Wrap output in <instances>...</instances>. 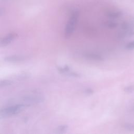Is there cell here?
<instances>
[{
    "label": "cell",
    "instance_id": "cell-8",
    "mask_svg": "<svg viewBox=\"0 0 134 134\" xmlns=\"http://www.w3.org/2000/svg\"><path fill=\"white\" fill-rule=\"evenodd\" d=\"M129 26L127 31V37H131L134 36V18L128 20Z\"/></svg>",
    "mask_w": 134,
    "mask_h": 134
},
{
    "label": "cell",
    "instance_id": "cell-10",
    "mask_svg": "<svg viewBox=\"0 0 134 134\" xmlns=\"http://www.w3.org/2000/svg\"><path fill=\"white\" fill-rule=\"evenodd\" d=\"M30 75L29 73L27 72H23L17 74L16 75L14 76V79L15 80H23L28 79L30 77Z\"/></svg>",
    "mask_w": 134,
    "mask_h": 134
},
{
    "label": "cell",
    "instance_id": "cell-1",
    "mask_svg": "<svg viewBox=\"0 0 134 134\" xmlns=\"http://www.w3.org/2000/svg\"><path fill=\"white\" fill-rule=\"evenodd\" d=\"M79 17V13L77 10L74 11L71 14L64 29V37L65 38H70L72 35L77 23Z\"/></svg>",
    "mask_w": 134,
    "mask_h": 134
},
{
    "label": "cell",
    "instance_id": "cell-17",
    "mask_svg": "<svg viewBox=\"0 0 134 134\" xmlns=\"http://www.w3.org/2000/svg\"><path fill=\"white\" fill-rule=\"evenodd\" d=\"M126 48L127 50H133L134 49V40H132L128 43L126 46Z\"/></svg>",
    "mask_w": 134,
    "mask_h": 134
},
{
    "label": "cell",
    "instance_id": "cell-6",
    "mask_svg": "<svg viewBox=\"0 0 134 134\" xmlns=\"http://www.w3.org/2000/svg\"><path fill=\"white\" fill-rule=\"evenodd\" d=\"M26 59V57L23 55H13L6 57L4 58V60L6 62H20L24 61Z\"/></svg>",
    "mask_w": 134,
    "mask_h": 134
},
{
    "label": "cell",
    "instance_id": "cell-13",
    "mask_svg": "<svg viewBox=\"0 0 134 134\" xmlns=\"http://www.w3.org/2000/svg\"><path fill=\"white\" fill-rule=\"evenodd\" d=\"M13 81L11 80H0V88L7 87L12 85Z\"/></svg>",
    "mask_w": 134,
    "mask_h": 134
},
{
    "label": "cell",
    "instance_id": "cell-2",
    "mask_svg": "<svg viewBox=\"0 0 134 134\" xmlns=\"http://www.w3.org/2000/svg\"><path fill=\"white\" fill-rule=\"evenodd\" d=\"M25 104H17L0 110V118H6L16 115L25 108Z\"/></svg>",
    "mask_w": 134,
    "mask_h": 134
},
{
    "label": "cell",
    "instance_id": "cell-14",
    "mask_svg": "<svg viewBox=\"0 0 134 134\" xmlns=\"http://www.w3.org/2000/svg\"><path fill=\"white\" fill-rule=\"evenodd\" d=\"M123 127L127 130L132 131H134V124L132 123H125L123 125Z\"/></svg>",
    "mask_w": 134,
    "mask_h": 134
},
{
    "label": "cell",
    "instance_id": "cell-16",
    "mask_svg": "<svg viewBox=\"0 0 134 134\" xmlns=\"http://www.w3.org/2000/svg\"><path fill=\"white\" fill-rule=\"evenodd\" d=\"M66 75L68 76H71V77H76V78L80 77L81 76V75L79 73H77V72H74V71H72L71 70L70 71H69L66 74Z\"/></svg>",
    "mask_w": 134,
    "mask_h": 134
},
{
    "label": "cell",
    "instance_id": "cell-5",
    "mask_svg": "<svg viewBox=\"0 0 134 134\" xmlns=\"http://www.w3.org/2000/svg\"><path fill=\"white\" fill-rule=\"evenodd\" d=\"M83 55L85 58L94 61H102L104 60V58L102 56L96 53H94L92 52H86L84 53Z\"/></svg>",
    "mask_w": 134,
    "mask_h": 134
},
{
    "label": "cell",
    "instance_id": "cell-7",
    "mask_svg": "<svg viewBox=\"0 0 134 134\" xmlns=\"http://www.w3.org/2000/svg\"><path fill=\"white\" fill-rule=\"evenodd\" d=\"M122 15V13L121 11L119 10H113L107 12L106 14V15L111 19H116L119 17H120Z\"/></svg>",
    "mask_w": 134,
    "mask_h": 134
},
{
    "label": "cell",
    "instance_id": "cell-4",
    "mask_svg": "<svg viewBox=\"0 0 134 134\" xmlns=\"http://www.w3.org/2000/svg\"><path fill=\"white\" fill-rule=\"evenodd\" d=\"M17 37L16 33H10L0 39V47H5L10 43Z\"/></svg>",
    "mask_w": 134,
    "mask_h": 134
},
{
    "label": "cell",
    "instance_id": "cell-12",
    "mask_svg": "<svg viewBox=\"0 0 134 134\" xmlns=\"http://www.w3.org/2000/svg\"><path fill=\"white\" fill-rule=\"evenodd\" d=\"M104 25L105 27H106L108 28L113 29V28L117 27L118 24L116 22L113 21V20H108V21H105L104 23Z\"/></svg>",
    "mask_w": 134,
    "mask_h": 134
},
{
    "label": "cell",
    "instance_id": "cell-11",
    "mask_svg": "<svg viewBox=\"0 0 134 134\" xmlns=\"http://www.w3.org/2000/svg\"><path fill=\"white\" fill-rule=\"evenodd\" d=\"M57 70L59 73L63 74H66V75L69 71H70L71 70L70 66H68V65H65L63 67L58 66Z\"/></svg>",
    "mask_w": 134,
    "mask_h": 134
},
{
    "label": "cell",
    "instance_id": "cell-9",
    "mask_svg": "<svg viewBox=\"0 0 134 134\" xmlns=\"http://www.w3.org/2000/svg\"><path fill=\"white\" fill-rule=\"evenodd\" d=\"M68 129V126L67 125L64 124L58 126L55 129V132L57 133H64Z\"/></svg>",
    "mask_w": 134,
    "mask_h": 134
},
{
    "label": "cell",
    "instance_id": "cell-3",
    "mask_svg": "<svg viewBox=\"0 0 134 134\" xmlns=\"http://www.w3.org/2000/svg\"><path fill=\"white\" fill-rule=\"evenodd\" d=\"M23 100L27 104L40 103L44 100V97L43 96L39 94L27 95L24 96Z\"/></svg>",
    "mask_w": 134,
    "mask_h": 134
},
{
    "label": "cell",
    "instance_id": "cell-15",
    "mask_svg": "<svg viewBox=\"0 0 134 134\" xmlns=\"http://www.w3.org/2000/svg\"><path fill=\"white\" fill-rule=\"evenodd\" d=\"M124 91L127 93H131L134 92V85H130L124 88Z\"/></svg>",
    "mask_w": 134,
    "mask_h": 134
},
{
    "label": "cell",
    "instance_id": "cell-18",
    "mask_svg": "<svg viewBox=\"0 0 134 134\" xmlns=\"http://www.w3.org/2000/svg\"><path fill=\"white\" fill-rule=\"evenodd\" d=\"M94 90L91 88H87L85 89L84 91V93L87 95H92L94 93Z\"/></svg>",
    "mask_w": 134,
    "mask_h": 134
}]
</instances>
